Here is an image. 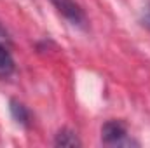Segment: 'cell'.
Instances as JSON below:
<instances>
[{
  "mask_svg": "<svg viewBox=\"0 0 150 148\" xmlns=\"http://www.w3.org/2000/svg\"><path fill=\"white\" fill-rule=\"evenodd\" d=\"M101 143L105 147H138L140 143L133 140L127 125L122 120H107L101 125Z\"/></svg>",
  "mask_w": 150,
  "mask_h": 148,
  "instance_id": "cell-1",
  "label": "cell"
},
{
  "mask_svg": "<svg viewBox=\"0 0 150 148\" xmlns=\"http://www.w3.org/2000/svg\"><path fill=\"white\" fill-rule=\"evenodd\" d=\"M54 9L77 28H86L87 26V16L84 12V9L75 2V0H49Z\"/></svg>",
  "mask_w": 150,
  "mask_h": 148,
  "instance_id": "cell-2",
  "label": "cell"
},
{
  "mask_svg": "<svg viewBox=\"0 0 150 148\" xmlns=\"http://www.w3.org/2000/svg\"><path fill=\"white\" fill-rule=\"evenodd\" d=\"M9 110H11L12 118H14L19 125H23V127H28V125H30V111H28V108H26L21 101L11 99V101H9Z\"/></svg>",
  "mask_w": 150,
  "mask_h": 148,
  "instance_id": "cell-3",
  "label": "cell"
},
{
  "mask_svg": "<svg viewBox=\"0 0 150 148\" xmlns=\"http://www.w3.org/2000/svg\"><path fill=\"white\" fill-rule=\"evenodd\" d=\"M54 145L56 147H80L82 141L79 140L77 132H74L72 129H61L54 138Z\"/></svg>",
  "mask_w": 150,
  "mask_h": 148,
  "instance_id": "cell-4",
  "label": "cell"
},
{
  "mask_svg": "<svg viewBox=\"0 0 150 148\" xmlns=\"http://www.w3.org/2000/svg\"><path fill=\"white\" fill-rule=\"evenodd\" d=\"M14 72V59L9 52V45L0 44V75L9 77Z\"/></svg>",
  "mask_w": 150,
  "mask_h": 148,
  "instance_id": "cell-5",
  "label": "cell"
},
{
  "mask_svg": "<svg viewBox=\"0 0 150 148\" xmlns=\"http://www.w3.org/2000/svg\"><path fill=\"white\" fill-rule=\"evenodd\" d=\"M0 44H4V45H9L11 44V40H9V33L5 32V28L0 25Z\"/></svg>",
  "mask_w": 150,
  "mask_h": 148,
  "instance_id": "cell-6",
  "label": "cell"
},
{
  "mask_svg": "<svg viewBox=\"0 0 150 148\" xmlns=\"http://www.w3.org/2000/svg\"><path fill=\"white\" fill-rule=\"evenodd\" d=\"M143 25L150 28V4L145 7V11H143Z\"/></svg>",
  "mask_w": 150,
  "mask_h": 148,
  "instance_id": "cell-7",
  "label": "cell"
}]
</instances>
